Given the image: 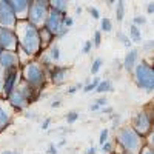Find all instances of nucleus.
<instances>
[{
  "label": "nucleus",
  "instance_id": "obj_1",
  "mask_svg": "<svg viewBox=\"0 0 154 154\" xmlns=\"http://www.w3.org/2000/svg\"><path fill=\"white\" fill-rule=\"evenodd\" d=\"M14 32L17 35L19 48L26 54L29 59L37 57L40 54V37H38V28L31 25L26 19L17 20L14 26Z\"/></svg>",
  "mask_w": 154,
  "mask_h": 154
},
{
  "label": "nucleus",
  "instance_id": "obj_2",
  "mask_svg": "<svg viewBox=\"0 0 154 154\" xmlns=\"http://www.w3.org/2000/svg\"><path fill=\"white\" fill-rule=\"evenodd\" d=\"M19 72H20V79L26 85H29L38 93L42 91V88L46 83V69L37 60L23 62L19 68Z\"/></svg>",
  "mask_w": 154,
  "mask_h": 154
},
{
  "label": "nucleus",
  "instance_id": "obj_3",
  "mask_svg": "<svg viewBox=\"0 0 154 154\" xmlns=\"http://www.w3.org/2000/svg\"><path fill=\"white\" fill-rule=\"evenodd\" d=\"M116 139L122 149L130 154H137L139 149L143 146V140L136 134L131 126H119L116 131Z\"/></svg>",
  "mask_w": 154,
  "mask_h": 154
},
{
  "label": "nucleus",
  "instance_id": "obj_4",
  "mask_svg": "<svg viewBox=\"0 0 154 154\" xmlns=\"http://www.w3.org/2000/svg\"><path fill=\"white\" fill-rule=\"evenodd\" d=\"M133 74H134L136 85L140 89H145L148 93H151L154 89V68L149 62L146 60L137 62L136 68L133 69Z\"/></svg>",
  "mask_w": 154,
  "mask_h": 154
},
{
  "label": "nucleus",
  "instance_id": "obj_5",
  "mask_svg": "<svg viewBox=\"0 0 154 154\" xmlns=\"http://www.w3.org/2000/svg\"><path fill=\"white\" fill-rule=\"evenodd\" d=\"M49 11V0H29V6L26 12V19L31 25L40 28Z\"/></svg>",
  "mask_w": 154,
  "mask_h": 154
},
{
  "label": "nucleus",
  "instance_id": "obj_6",
  "mask_svg": "<svg viewBox=\"0 0 154 154\" xmlns=\"http://www.w3.org/2000/svg\"><path fill=\"white\" fill-rule=\"evenodd\" d=\"M131 128L136 131V134L142 140L146 139L151 134V131H152V112H151L149 106L142 109V111H139L134 116Z\"/></svg>",
  "mask_w": 154,
  "mask_h": 154
},
{
  "label": "nucleus",
  "instance_id": "obj_7",
  "mask_svg": "<svg viewBox=\"0 0 154 154\" xmlns=\"http://www.w3.org/2000/svg\"><path fill=\"white\" fill-rule=\"evenodd\" d=\"M65 17H66V14H63V12H59L56 9L49 8L48 16H46V19H45L42 26H45L51 34H54V37H56V34L63 28V20H65Z\"/></svg>",
  "mask_w": 154,
  "mask_h": 154
},
{
  "label": "nucleus",
  "instance_id": "obj_8",
  "mask_svg": "<svg viewBox=\"0 0 154 154\" xmlns=\"http://www.w3.org/2000/svg\"><path fill=\"white\" fill-rule=\"evenodd\" d=\"M17 16L14 14V11L11 9L8 0H0V26L14 29L17 25Z\"/></svg>",
  "mask_w": 154,
  "mask_h": 154
},
{
  "label": "nucleus",
  "instance_id": "obj_9",
  "mask_svg": "<svg viewBox=\"0 0 154 154\" xmlns=\"http://www.w3.org/2000/svg\"><path fill=\"white\" fill-rule=\"evenodd\" d=\"M20 80V72L19 69H11L3 71V83H2V97H8L12 91L16 89L17 83Z\"/></svg>",
  "mask_w": 154,
  "mask_h": 154
},
{
  "label": "nucleus",
  "instance_id": "obj_10",
  "mask_svg": "<svg viewBox=\"0 0 154 154\" xmlns=\"http://www.w3.org/2000/svg\"><path fill=\"white\" fill-rule=\"evenodd\" d=\"M17 35L14 29L0 26V49L2 51H16L17 49Z\"/></svg>",
  "mask_w": 154,
  "mask_h": 154
},
{
  "label": "nucleus",
  "instance_id": "obj_11",
  "mask_svg": "<svg viewBox=\"0 0 154 154\" xmlns=\"http://www.w3.org/2000/svg\"><path fill=\"white\" fill-rule=\"evenodd\" d=\"M0 68L3 71L20 68V62H19L16 51H0Z\"/></svg>",
  "mask_w": 154,
  "mask_h": 154
},
{
  "label": "nucleus",
  "instance_id": "obj_12",
  "mask_svg": "<svg viewBox=\"0 0 154 154\" xmlns=\"http://www.w3.org/2000/svg\"><path fill=\"white\" fill-rule=\"evenodd\" d=\"M16 89L22 94V97L25 99V102H26L28 105H31V103H34V102L38 99V96H40V93L38 91H35L34 88H31L29 85H26L22 79L19 80V83H17V86H16Z\"/></svg>",
  "mask_w": 154,
  "mask_h": 154
},
{
  "label": "nucleus",
  "instance_id": "obj_13",
  "mask_svg": "<svg viewBox=\"0 0 154 154\" xmlns=\"http://www.w3.org/2000/svg\"><path fill=\"white\" fill-rule=\"evenodd\" d=\"M68 74H69V68L66 66H57L54 65L53 68L49 69V79L54 85H63L68 79Z\"/></svg>",
  "mask_w": 154,
  "mask_h": 154
},
{
  "label": "nucleus",
  "instance_id": "obj_14",
  "mask_svg": "<svg viewBox=\"0 0 154 154\" xmlns=\"http://www.w3.org/2000/svg\"><path fill=\"white\" fill-rule=\"evenodd\" d=\"M11 9L14 11V14L17 16L19 20L26 17L28 12V6H29V0H8Z\"/></svg>",
  "mask_w": 154,
  "mask_h": 154
},
{
  "label": "nucleus",
  "instance_id": "obj_15",
  "mask_svg": "<svg viewBox=\"0 0 154 154\" xmlns=\"http://www.w3.org/2000/svg\"><path fill=\"white\" fill-rule=\"evenodd\" d=\"M6 102H9V105L14 108L16 111H23L25 108L28 106V103L25 102V99L22 97V94L17 91V89H14V91L6 97Z\"/></svg>",
  "mask_w": 154,
  "mask_h": 154
},
{
  "label": "nucleus",
  "instance_id": "obj_16",
  "mask_svg": "<svg viewBox=\"0 0 154 154\" xmlns=\"http://www.w3.org/2000/svg\"><path fill=\"white\" fill-rule=\"evenodd\" d=\"M139 62V49L137 48H131L130 51L126 53L125 59H123V68L128 71V72H133V69L136 68Z\"/></svg>",
  "mask_w": 154,
  "mask_h": 154
},
{
  "label": "nucleus",
  "instance_id": "obj_17",
  "mask_svg": "<svg viewBox=\"0 0 154 154\" xmlns=\"http://www.w3.org/2000/svg\"><path fill=\"white\" fill-rule=\"evenodd\" d=\"M38 37H40V53H43L45 49H48L51 45L54 43V34H51L45 26L38 28Z\"/></svg>",
  "mask_w": 154,
  "mask_h": 154
},
{
  "label": "nucleus",
  "instance_id": "obj_18",
  "mask_svg": "<svg viewBox=\"0 0 154 154\" xmlns=\"http://www.w3.org/2000/svg\"><path fill=\"white\" fill-rule=\"evenodd\" d=\"M11 123H12L11 112L6 109V106H3L2 103H0V133H2L3 130H6Z\"/></svg>",
  "mask_w": 154,
  "mask_h": 154
},
{
  "label": "nucleus",
  "instance_id": "obj_19",
  "mask_svg": "<svg viewBox=\"0 0 154 154\" xmlns=\"http://www.w3.org/2000/svg\"><path fill=\"white\" fill-rule=\"evenodd\" d=\"M45 54L48 56V59L53 62V65H54V63L59 62V59H60V48H59V45L53 43L48 49H45Z\"/></svg>",
  "mask_w": 154,
  "mask_h": 154
},
{
  "label": "nucleus",
  "instance_id": "obj_20",
  "mask_svg": "<svg viewBox=\"0 0 154 154\" xmlns=\"http://www.w3.org/2000/svg\"><path fill=\"white\" fill-rule=\"evenodd\" d=\"M94 91H96V93H99V94L112 93V91H114V85H112V82H111L109 79L100 80V82H99V85H97V88L94 89Z\"/></svg>",
  "mask_w": 154,
  "mask_h": 154
},
{
  "label": "nucleus",
  "instance_id": "obj_21",
  "mask_svg": "<svg viewBox=\"0 0 154 154\" xmlns=\"http://www.w3.org/2000/svg\"><path fill=\"white\" fill-rule=\"evenodd\" d=\"M49 8L51 9H56L59 12H63V14H66V11H68V2H66V0H51V2H49Z\"/></svg>",
  "mask_w": 154,
  "mask_h": 154
},
{
  "label": "nucleus",
  "instance_id": "obj_22",
  "mask_svg": "<svg viewBox=\"0 0 154 154\" xmlns=\"http://www.w3.org/2000/svg\"><path fill=\"white\" fill-rule=\"evenodd\" d=\"M130 40L131 43H142V32H140V28L131 25L130 26Z\"/></svg>",
  "mask_w": 154,
  "mask_h": 154
},
{
  "label": "nucleus",
  "instance_id": "obj_23",
  "mask_svg": "<svg viewBox=\"0 0 154 154\" xmlns=\"http://www.w3.org/2000/svg\"><path fill=\"white\" fill-rule=\"evenodd\" d=\"M123 17H125V2L119 0V2H116V20L122 22Z\"/></svg>",
  "mask_w": 154,
  "mask_h": 154
},
{
  "label": "nucleus",
  "instance_id": "obj_24",
  "mask_svg": "<svg viewBox=\"0 0 154 154\" xmlns=\"http://www.w3.org/2000/svg\"><path fill=\"white\" fill-rule=\"evenodd\" d=\"M112 31V22L108 17L100 19V32H111Z\"/></svg>",
  "mask_w": 154,
  "mask_h": 154
},
{
  "label": "nucleus",
  "instance_id": "obj_25",
  "mask_svg": "<svg viewBox=\"0 0 154 154\" xmlns=\"http://www.w3.org/2000/svg\"><path fill=\"white\" fill-rule=\"evenodd\" d=\"M102 65H103V59H102V57H97V59H94L93 65H91V74H93V75H96V74L100 71Z\"/></svg>",
  "mask_w": 154,
  "mask_h": 154
},
{
  "label": "nucleus",
  "instance_id": "obj_26",
  "mask_svg": "<svg viewBox=\"0 0 154 154\" xmlns=\"http://www.w3.org/2000/svg\"><path fill=\"white\" fill-rule=\"evenodd\" d=\"M99 82H100V79L99 77H94V80L91 82V83H86V85H83V93H91V91H94V89L97 88V85H99Z\"/></svg>",
  "mask_w": 154,
  "mask_h": 154
},
{
  "label": "nucleus",
  "instance_id": "obj_27",
  "mask_svg": "<svg viewBox=\"0 0 154 154\" xmlns=\"http://www.w3.org/2000/svg\"><path fill=\"white\" fill-rule=\"evenodd\" d=\"M117 38H119V40H120V42H122L126 48H131V45H133V43H131V40H130V37H128L125 32L119 31V32H117Z\"/></svg>",
  "mask_w": 154,
  "mask_h": 154
},
{
  "label": "nucleus",
  "instance_id": "obj_28",
  "mask_svg": "<svg viewBox=\"0 0 154 154\" xmlns=\"http://www.w3.org/2000/svg\"><path fill=\"white\" fill-rule=\"evenodd\" d=\"M108 137H109V130L108 128H103V130L100 131V137H99V143L100 145H103L108 142Z\"/></svg>",
  "mask_w": 154,
  "mask_h": 154
},
{
  "label": "nucleus",
  "instance_id": "obj_29",
  "mask_svg": "<svg viewBox=\"0 0 154 154\" xmlns=\"http://www.w3.org/2000/svg\"><path fill=\"white\" fill-rule=\"evenodd\" d=\"M77 119H79V112L77 111H69L66 114V123H69V125H72Z\"/></svg>",
  "mask_w": 154,
  "mask_h": 154
},
{
  "label": "nucleus",
  "instance_id": "obj_30",
  "mask_svg": "<svg viewBox=\"0 0 154 154\" xmlns=\"http://www.w3.org/2000/svg\"><path fill=\"white\" fill-rule=\"evenodd\" d=\"M145 23H146V17L145 16H136L134 20H133V25H134V26H137V28H140Z\"/></svg>",
  "mask_w": 154,
  "mask_h": 154
},
{
  "label": "nucleus",
  "instance_id": "obj_31",
  "mask_svg": "<svg viewBox=\"0 0 154 154\" xmlns=\"http://www.w3.org/2000/svg\"><path fill=\"white\" fill-rule=\"evenodd\" d=\"M86 9H88L89 16H91L93 19H96V20H99V19H100V12H99V9H97L96 6H88Z\"/></svg>",
  "mask_w": 154,
  "mask_h": 154
},
{
  "label": "nucleus",
  "instance_id": "obj_32",
  "mask_svg": "<svg viewBox=\"0 0 154 154\" xmlns=\"http://www.w3.org/2000/svg\"><path fill=\"white\" fill-rule=\"evenodd\" d=\"M93 46H96V48H99L100 46V43H102V32L100 31H96L94 32V38H93Z\"/></svg>",
  "mask_w": 154,
  "mask_h": 154
},
{
  "label": "nucleus",
  "instance_id": "obj_33",
  "mask_svg": "<svg viewBox=\"0 0 154 154\" xmlns=\"http://www.w3.org/2000/svg\"><path fill=\"white\" fill-rule=\"evenodd\" d=\"M93 48H94V46H93V42H91V40H86V42H85V45H83L82 53H83V54H89Z\"/></svg>",
  "mask_w": 154,
  "mask_h": 154
},
{
  "label": "nucleus",
  "instance_id": "obj_34",
  "mask_svg": "<svg viewBox=\"0 0 154 154\" xmlns=\"http://www.w3.org/2000/svg\"><path fill=\"white\" fill-rule=\"evenodd\" d=\"M137 154H154V151H152L151 145H143L142 148L139 149V152H137Z\"/></svg>",
  "mask_w": 154,
  "mask_h": 154
},
{
  "label": "nucleus",
  "instance_id": "obj_35",
  "mask_svg": "<svg viewBox=\"0 0 154 154\" xmlns=\"http://www.w3.org/2000/svg\"><path fill=\"white\" fill-rule=\"evenodd\" d=\"M94 103L99 106V108H103V106H106V103H108V100H106V97L103 96V97H99L97 100H94Z\"/></svg>",
  "mask_w": 154,
  "mask_h": 154
},
{
  "label": "nucleus",
  "instance_id": "obj_36",
  "mask_svg": "<svg viewBox=\"0 0 154 154\" xmlns=\"http://www.w3.org/2000/svg\"><path fill=\"white\" fill-rule=\"evenodd\" d=\"M120 126V116L119 114H112V128L116 130V128Z\"/></svg>",
  "mask_w": 154,
  "mask_h": 154
},
{
  "label": "nucleus",
  "instance_id": "obj_37",
  "mask_svg": "<svg viewBox=\"0 0 154 154\" xmlns=\"http://www.w3.org/2000/svg\"><path fill=\"white\" fill-rule=\"evenodd\" d=\"M72 25H74V19L72 17H69V16H66L65 17V20H63V26H66L68 29L72 26Z\"/></svg>",
  "mask_w": 154,
  "mask_h": 154
},
{
  "label": "nucleus",
  "instance_id": "obj_38",
  "mask_svg": "<svg viewBox=\"0 0 154 154\" xmlns=\"http://www.w3.org/2000/svg\"><path fill=\"white\" fill-rule=\"evenodd\" d=\"M102 151H103L105 154H109V152L112 151V143H111V142L103 143V145H102Z\"/></svg>",
  "mask_w": 154,
  "mask_h": 154
},
{
  "label": "nucleus",
  "instance_id": "obj_39",
  "mask_svg": "<svg viewBox=\"0 0 154 154\" xmlns=\"http://www.w3.org/2000/svg\"><path fill=\"white\" fill-rule=\"evenodd\" d=\"M82 88H83L82 83H77V85H74V86H71V88L68 89V94H74V93L79 91V89H82Z\"/></svg>",
  "mask_w": 154,
  "mask_h": 154
},
{
  "label": "nucleus",
  "instance_id": "obj_40",
  "mask_svg": "<svg viewBox=\"0 0 154 154\" xmlns=\"http://www.w3.org/2000/svg\"><path fill=\"white\" fill-rule=\"evenodd\" d=\"M68 32H69V29H68L66 26H63V28H62V29H60V31L56 34V38H62V37H65Z\"/></svg>",
  "mask_w": 154,
  "mask_h": 154
},
{
  "label": "nucleus",
  "instance_id": "obj_41",
  "mask_svg": "<svg viewBox=\"0 0 154 154\" xmlns=\"http://www.w3.org/2000/svg\"><path fill=\"white\" fill-rule=\"evenodd\" d=\"M49 125H51V117H48V119H45L40 128H42V130H48V128H49Z\"/></svg>",
  "mask_w": 154,
  "mask_h": 154
},
{
  "label": "nucleus",
  "instance_id": "obj_42",
  "mask_svg": "<svg viewBox=\"0 0 154 154\" xmlns=\"http://www.w3.org/2000/svg\"><path fill=\"white\" fill-rule=\"evenodd\" d=\"M48 154H57V146L51 143V145L48 146Z\"/></svg>",
  "mask_w": 154,
  "mask_h": 154
},
{
  "label": "nucleus",
  "instance_id": "obj_43",
  "mask_svg": "<svg viewBox=\"0 0 154 154\" xmlns=\"http://www.w3.org/2000/svg\"><path fill=\"white\" fill-rule=\"evenodd\" d=\"M146 12H148V14H152V12H154V3L152 2L146 5Z\"/></svg>",
  "mask_w": 154,
  "mask_h": 154
},
{
  "label": "nucleus",
  "instance_id": "obj_44",
  "mask_svg": "<svg viewBox=\"0 0 154 154\" xmlns=\"http://www.w3.org/2000/svg\"><path fill=\"white\" fill-rule=\"evenodd\" d=\"M97 152V149H96V146H89L86 151H85V154H96Z\"/></svg>",
  "mask_w": 154,
  "mask_h": 154
},
{
  "label": "nucleus",
  "instance_id": "obj_45",
  "mask_svg": "<svg viewBox=\"0 0 154 154\" xmlns=\"http://www.w3.org/2000/svg\"><path fill=\"white\" fill-rule=\"evenodd\" d=\"M100 111L103 112V114H109V112H112V108H111V106H103Z\"/></svg>",
  "mask_w": 154,
  "mask_h": 154
},
{
  "label": "nucleus",
  "instance_id": "obj_46",
  "mask_svg": "<svg viewBox=\"0 0 154 154\" xmlns=\"http://www.w3.org/2000/svg\"><path fill=\"white\" fill-rule=\"evenodd\" d=\"M62 105V102L60 100H54V102H51V106H53V108H59Z\"/></svg>",
  "mask_w": 154,
  "mask_h": 154
},
{
  "label": "nucleus",
  "instance_id": "obj_47",
  "mask_svg": "<svg viewBox=\"0 0 154 154\" xmlns=\"http://www.w3.org/2000/svg\"><path fill=\"white\" fill-rule=\"evenodd\" d=\"M89 109H91V111H100V109H102V108H99V106H97V105H96V103H93V105H91V106H89Z\"/></svg>",
  "mask_w": 154,
  "mask_h": 154
},
{
  "label": "nucleus",
  "instance_id": "obj_48",
  "mask_svg": "<svg viewBox=\"0 0 154 154\" xmlns=\"http://www.w3.org/2000/svg\"><path fill=\"white\" fill-rule=\"evenodd\" d=\"M151 48H152V40H149V42L145 45V49H146V51H149Z\"/></svg>",
  "mask_w": 154,
  "mask_h": 154
},
{
  "label": "nucleus",
  "instance_id": "obj_49",
  "mask_svg": "<svg viewBox=\"0 0 154 154\" xmlns=\"http://www.w3.org/2000/svg\"><path fill=\"white\" fill-rule=\"evenodd\" d=\"M82 11H83L82 6H77V8H75V14H79V16H80V14H82Z\"/></svg>",
  "mask_w": 154,
  "mask_h": 154
},
{
  "label": "nucleus",
  "instance_id": "obj_50",
  "mask_svg": "<svg viewBox=\"0 0 154 154\" xmlns=\"http://www.w3.org/2000/svg\"><path fill=\"white\" fill-rule=\"evenodd\" d=\"M26 117H28V119H29V117H31V119H35V112H28Z\"/></svg>",
  "mask_w": 154,
  "mask_h": 154
},
{
  "label": "nucleus",
  "instance_id": "obj_51",
  "mask_svg": "<svg viewBox=\"0 0 154 154\" xmlns=\"http://www.w3.org/2000/svg\"><path fill=\"white\" fill-rule=\"evenodd\" d=\"M116 2H114V0H109V2H108V6H112Z\"/></svg>",
  "mask_w": 154,
  "mask_h": 154
},
{
  "label": "nucleus",
  "instance_id": "obj_52",
  "mask_svg": "<svg viewBox=\"0 0 154 154\" xmlns=\"http://www.w3.org/2000/svg\"><path fill=\"white\" fill-rule=\"evenodd\" d=\"M2 154H12V151H3Z\"/></svg>",
  "mask_w": 154,
  "mask_h": 154
},
{
  "label": "nucleus",
  "instance_id": "obj_53",
  "mask_svg": "<svg viewBox=\"0 0 154 154\" xmlns=\"http://www.w3.org/2000/svg\"><path fill=\"white\" fill-rule=\"evenodd\" d=\"M12 154H20L19 151H12Z\"/></svg>",
  "mask_w": 154,
  "mask_h": 154
},
{
  "label": "nucleus",
  "instance_id": "obj_54",
  "mask_svg": "<svg viewBox=\"0 0 154 154\" xmlns=\"http://www.w3.org/2000/svg\"><path fill=\"white\" fill-rule=\"evenodd\" d=\"M122 154H130V152H125V151H123V152H122Z\"/></svg>",
  "mask_w": 154,
  "mask_h": 154
}]
</instances>
